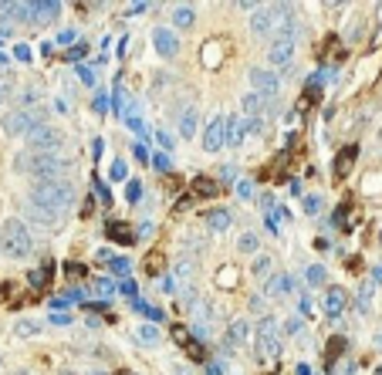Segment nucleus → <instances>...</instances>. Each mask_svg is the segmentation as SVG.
<instances>
[{
  "instance_id": "obj_1",
  "label": "nucleus",
  "mask_w": 382,
  "mask_h": 375,
  "mask_svg": "<svg viewBox=\"0 0 382 375\" xmlns=\"http://www.w3.org/2000/svg\"><path fill=\"white\" fill-rule=\"evenodd\" d=\"M78 200L75 186L68 179H48V183H34L31 186V206L51 213V217H61L65 210H72Z\"/></svg>"
},
{
  "instance_id": "obj_2",
  "label": "nucleus",
  "mask_w": 382,
  "mask_h": 375,
  "mask_svg": "<svg viewBox=\"0 0 382 375\" xmlns=\"http://www.w3.org/2000/svg\"><path fill=\"white\" fill-rule=\"evenodd\" d=\"M31 247H34V240H31V230L24 226V220H3V226H0V250H3V257L24 260L31 253Z\"/></svg>"
},
{
  "instance_id": "obj_3",
  "label": "nucleus",
  "mask_w": 382,
  "mask_h": 375,
  "mask_svg": "<svg viewBox=\"0 0 382 375\" xmlns=\"http://www.w3.org/2000/svg\"><path fill=\"white\" fill-rule=\"evenodd\" d=\"M21 169H27L38 183H48V179H61V173L68 169V162L58 152H34L31 159L21 162Z\"/></svg>"
},
{
  "instance_id": "obj_4",
  "label": "nucleus",
  "mask_w": 382,
  "mask_h": 375,
  "mask_svg": "<svg viewBox=\"0 0 382 375\" xmlns=\"http://www.w3.org/2000/svg\"><path fill=\"white\" fill-rule=\"evenodd\" d=\"M278 355H281L278 325H274V318H260V325H257V358L264 365H271V362H278Z\"/></svg>"
},
{
  "instance_id": "obj_5",
  "label": "nucleus",
  "mask_w": 382,
  "mask_h": 375,
  "mask_svg": "<svg viewBox=\"0 0 382 375\" xmlns=\"http://www.w3.org/2000/svg\"><path fill=\"white\" fill-rule=\"evenodd\" d=\"M61 142H65V132H61L58 125L41 122V125H34V128L27 132V146H31L34 152H54Z\"/></svg>"
},
{
  "instance_id": "obj_6",
  "label": "nucleus",
  "mask_w": 382,
  "mask_h": 375,
  "mask_svg": "<svg viewBox=\"0 0 382 375\" xmlns=\"http://www.w3.org/2000/svg\"><path fill=\"white\" fill-rule=\"evenodd\" d=\"M44 122V112H31V108H17V112H10V115H3V132L7 135H27L34 125Z\"/></svg>"
},
{
  "instance_id": "obj_7",
  "label": "nucleus",
  "mask_w": 382,
  "mask_h": 375,
  "mask_svg": "<svg viewBox=\"0 0 382 375\" xmlns=\"http://www.w3.org/2000/svg\"><path fill=\"white\" fill-rule=\"evenodd\" d=\"M271 34H274V38H298V17H294V7H288V3L271 7Z\"/></svg>"
},
{
  "instance_id": "obj_8",
  "label": "nucleus",
  "mask_w": 382,
  "mask_h": 375,
  "mask_svg": "<svg viewBox=\"0 0 382 375\" xmlns=\"http://www.w3.org/2000/svg\"><path fill=\"white\" fill-rule=\"evenodd\" d=\"M247 81H251V92L264 95V99H274L281 92V78L274 75V72H267V68H251V72H247Z\"/></svg>"
},
{
  "instance_id": "obj_9",
  "label": "nucleus",
  "mask_w": 382,
  "mask_h": 375,
  "mask_svg": "<svg viewBox=\"0 0 382 375\" xmlns=\"http://www.w3.org/2000/svg\"><path fill=\"white\" fill-rule=\"evenodd\" d=\"M204 146H206V152H220L224 146H227V115H220V112H217V115L206 122Z\"/></svg>"
},
{
  "instance_id": "obj_10",
  "label": "nucleus",
  "mask_w": 382,
  "mask_h": 375,
  "mask_svg": "<svg viewBox=\"0 0 382 375\" xmlns=\"http://www.w3.org/2000/svg\"><path fill=\"white\" fill-rule=\"evenodd\" d=\"M294 48H298V38H274V44L267 48V61L274 68H288L294 58Z\"/></svg>"
},
{
  "instance_id": "obj_11",
  "label": "nucleus",
  "mask_w": 382,
  "mask_h": 375,
  "mask_svg": "<svg viewBox=\"0 0 382 375\" xmlns=\"http://www.w3.org/2000/svg\"><path fill=\"white\" fill-rule=\"evenodd\" d=\"M153 44L163 58H176L179 54V38L173 34V31H166V27H156L153 31Z\"/></svg>"
},
{
  "instance_id": "obj_12",
  "label": "nucleus",
  "mask_w": 382,
  "mask_h": 375,
  "mask_svg": "<svg viewBox=\"0 0 382 375\" xmlns=\"http://www.w3.org/2000/svg\"><path fill=\"white\" fill-rule=\"evenodd\" d=\"M254 335V328L247 318H233L227 328V349H240V345H247V338Z\"/></svg>"
},
{
  "instance_id": "obj_13",
  "label": "nucleus",
  "mask_w": 382,
  "mask_h": 375,
  "mask_svg": "<svg viewBox=\"0 0 382 375\" xmlns=\"http://www.w3.org/2000/svg\"><path fill=\"white\" fill-rule=\"evenodd\" d=\"M345 304H349V298H345V291H342V288H329V291H325L322 308H325V315H329V318H338V315L345 311Z\"/></svg>"
},
{
  "instance_id": "obj_14",
  "label": "nucleus",
  "mask_w": 382,
  "mask_h": 375,
  "mask_svg": "<svg viewBox=\"0 0 382 375\" xmlns=\"http://www.w3.org/2000/svg\"><path fill=\"white\" fill-rule=\"evenodd\" d=\"M54 14H61V3H27L24 21H34V24H44V21H51Z\"/></svg>"
},
{
  "instance_id": "obj_15",
  "label": "nucleus",
  "mask_w": 382,
  "mask_h": 375,
  "mask_svg": "<svg viewBox=\"0 0 382 375\" xmlns=\"http://www.w3.org/2000/svg\"><path fill=\"white\" fill-rule=\"evenodd\" d=\"M197 125H200L197 105H186L183 115H179V135H183V139H193V135H197Z\"/></svg>"
},
{
  "instance_id": "obj_16",
  "label": "nucleus",
  "mask_w": 382,
  "mask_h": 375,
  "mask_svg": "<svg viewBox=\"0 0 382 375\" xmlns=\"http://www.w3.org/2000/svg\"><path fill=\"white\" fill-rule=\"evenodd\" d=\"M251 31L257 38H271V7H257L251 14Z\"/></svg>"
},
{
  "instance_id": "obj_17",
  "label": "nucleus",
  "mask_w": 382,
  "mask_h": 375,
  "mask_svg": "<svg viewBox=\"0 0 382 375\" xmlns=\"http://www.w3.org/2000/svg\"><path fill=\"white\" fill-rule=\"evenodd\" d=\"M169 277L176 281V288H190V281H193V260L190 257H179L176 264H173V271Z\"/></svg>"
},
{
  "instance_id": "obj_18",
  "label": "nucleus",
  "mask_w": 382,
  "mask_h": 375,
  "mask_svg": "<svg viewBox=\"0 0 382 375\" xmlns=\"http://www.w3.org/2000/svg\"><path fill=\"white\" fill-rule=\"evenodd\" d=\"M247 135V122L240 115H227V146H240Z\"/></svg>"
},
{
  "instance_id": "obj_19",
  "label": "nucleus",
  "mask_w": 382,
  "mask_h": 375,
  "mask_svg": "<svg viewBox=\"0 0 382 375\" xmlns=\"http://www.w3.org/2000/svg\"><path fill=\"white\" fill-rule=\"evenodd\" d=\"M356 156H358L356 146H345V149L338 152V159H335V176H338V179H345V176L352 173V162H356Z\"/></svg>"
},
{
  "instance_id": "obj_20",
  "label": "nucleus",
  "mask_w": 382,
  "mask_h": 375,
  "mask_svg": "<svg viewBox=\"0 0 382 375\" xmlns=\"http://www.w3.org/2000/svg\"><path fill=\"white\" fill-rule=\"evenodd\" d=\"M240 105H244V112H247L251 119H260V115L267 112V99H264V95H257V92H247V95L240 99Z\"/></svg>"
},
{
  "instance_id": "obj_21",
  "label": "nucleus",
  "mask_w": 382,
  "mask_h": 375,
  "mask_svg": "<svg viewBox=\"0 0 382 375\" xmlns=\"http://www.w3.org/2000/svg\"><path fill=\"white\" fill-rule=\"evenodd\" d=\"M224 54H227V51H224V41H217V38L206 41L204 44V65L206 68H217V65L224 61Z\"/></svg>"
},
{
  "instance_id": "obj_22",
  "label": "nucleus",
  "mask_w": 382,
  "mask_h": 375,
  "mask_svg": "<svg viewBox=\"0 0 382 375\" xmlns=\"http://www.w3.org/2000/svg\"><path fill=\"white\" fill-rule=\"evenodd\" d=\"M220 193V183L210 179V176H197L193 179V197H217Z\"/></svg>"
},
{
  "instance_id": "obj_23",
  "label": "nucleus",
  "mask_w": 382,
  "mask_h": 375,
  "mask_svg": "<svg viewBox=\"0 0 382 375\" xmlns=\"http://www.w3.org/2000/svg\"><path fill=\"white\" fill-rule=\"evenodd\" d=\"M264 291H267L271 298H284V294L291 291V277H288V274H274L271 281H267V288H264Z\"/></svg>"
},
{
  "instance_id": "obj_24",
  "label": "nucleus",
  "mask_w": 382,
  "mask_h": 375,
  "mask_svg": "<svg viewBox=\"0 0 382 375\" xmlns=\"http://www.w3.org/2000/svg\"><path fill=\"white\" fill-rule=\"evenodd\" d=\"M271 274H274V257L260 253V257L254 260V277H257V281H264V284H267V281H271Z\"/></svg>"
},
{
  "instance_id": "obj_25",
  "label": "nucleus",
  "mask_w": 382,
  "mask_h": 375,
  "mask_svg": "<svg viewBox=\"0 0 382 375\" xmlns=\"http://www.w3.org/2000/svg\"><path fill=\"white\" fill-rule=\"evenodd\" d=\"M99 260L108 264V271H112V274H128V260H126V257H112L108 250H102V253H99Z\"/></svg>"
},
{
  "instance_id": "obj_26",
  "label": "nucleus",
  "mask_w": 382,
  "mask_h": 375,
  "mask_svg": "<svg viewBox=\"0 0 382 375\" xmlns=\"http://www.w3.org/2000/svg\"><path fill=\"white\" fill-rule=\"evenodd\" d=\"M206 226H210L213 233L227 230V226H230V213H227V210H213V213H206Z\"/></svg>"
},
{
  "instance_id": "obj_27",
  "label": "nucleus",
  "mask_w": 382,
  "mask_h": 375,
  "mask_svg": "<svg viewBox=\"0 0 382 375\" xmlns=\"http://www.w3.org/2000/svg\"><path fill=\"white\" fill-rule=\"evenodd\" d=\"M108 233H112L119 244H135V230H132L128 224H112L108 226Z\"/></svg>"
},
{
  "instance_id": "obj_28",
  "label": "nucleus",
  "mask_w": 382,
  "mask_h": 375,
  "mask_svg": "<svg viewBox=\"0 0 382 375\" xmlns=\"http://www.w3.org/2000/svg\"><path fill=\"white\" fill-rule=\"evenodd\" d=\"M193 21H197V10L193 7H176L173 10V24L176 27H193Z\"/></svg>"
},
{
  "instance_id": "obj_29",
  "label": "nucleus",
  "mask_w": 382,
  "mask_h": 375,
  "mask_svg": "<svg viewBox=\"0 0 382 375\" xmlns=\"http://www.w3.org/2000/svg\"><path fill=\"white\" fill-rule=\"evenodd\" d=\"M135 338H139L142 345H159V331H156V325H139Z\"/></svg>"
},
{
  "instance_id": "obj_30",
  "label": "nucleus",
  "mask_w": 382,
  "mask_h": 375,
  "mask_svg": "<svg viewBox=\"0 0 382 375\" xmlns=\"http://www.w3.org/2000/svg\"><path fill=\"white\" fill-rule=\"evenodd\" d=\"M132 304H135V311H139V315H146L149 322H159V318H163V311H159V308H153V304H146L142 298H132Z\"/></svg>"
},
{
  "instance_id": "obj_31",
  "label": "nucleus",
  "mask_w": 382,
  "mask_h": 375,
  "mask_svg": "<svg viewBox=\"0 0 382 375\" xmlns=\"http://www.w3.org/2000/svg\"><path fill=\"white\" fill-rule=\"evenodd\" d=\"M342 351H345V338H331V345L325 349V365H329V369L335 365V358H338Z\"/></svg>"
},
{
  "instance_id": "obj_32",
  "label": "nucleus",
  "mask_w": 382,
  "mask_h": 375,
  "mask_svg": "<svg viewBox=\"0 0 382 375\" xmlns=\"http://www.w3.org/2000/svg\"><path fill=\"white\" fill-rule=\"evenodd\" d=\"M169 335H173V342H176V345H186V349L193 345V335H190V328H186V325H173V328H169Z\"/></svg>"
},
{
  "instance_id": "obj_33",
  "label": "nucleus",
  "mask_w": 382,
  "mask_h": 375,
  "mask_svg": "<svg viewBox=\"0 0 382 375\" xmlns=\"http://www.w3.org/2000/svg\"><path fill=\"white\" fill-rule=\"evenodd\" d=\"M92 291H95L99 298H112V294H115V284H112L108 277H99V281H92Z\"/></svg>"
},
{
  "instance_id": "obj_34",
  "label": "nucleus",
  "mask_w": 382,
  "mask_h": 375,
  "mask_svg": "<svg viewBox=\"0 0 382 375\" xmlns=\"http://www.w3.org/2000/svg\"><path fill=\"white\" fill-rule=\"evenodd\" d=\"M41 328H44L41 322H27V318H24V322H17V328H14V331H17L21 338H27V335H38Z\"/></svg>"
},
{
  "instance_id": "obj_35",
  "label": "nucleus",
  "mask_w": 382,
  "mask_h": 375,
  "mask_svg": "<svg viewBox=\"0 0 382 375\" xmlns=\"http://www.w3.org/2000/svg\"><path fill=\"white\" fill-rule=\"evenodd\" d=\"M237 250H240V253H254V250H257V237H254V233H240Z\"/></svg>"
},
{
  "instance_id": "obj_36",
  "label": "nucleus",
  "mask_w": 382,
  "mask_h": 375,
  "mask_svg": "<svg viewBox=\"0 0 382 375\" xmlns=\"http://www.w3.org/2000/svg\"><path fill=\"white\" fill-rule=\"evenodd\" d=\"M369 304H372V284H362L358 288V308L369 311Z\"/></svg>"
},
{
  "instance_id": "obj_37",
  "label": "nucleus",
  "mask_w": 382,
  "mask_h": 375,
  "mask_svg": "<svg viewBox=\"0 0 382 375\" xmlns=\"http://www.w3.org/2000/svg\"><path fill=\"white\" fill-rule=\"evenodd\" d=\"M27 213H31V220H38V224H54V220H58V217L44 213V210H38V206H27Z\"/></svg>"
},
{
  "instance_id": "obj_38",
  "label": "nucleus",
  "mask_w": 382,
  "mask_h": 375,
  "mask_svg": "<svg viewBox=\"0 0 382 375\" xmlns=\"http://www.w3.org/2000/svg\"><path fill=\"white\" fill-rule=\"evenodd\" d=\"M146 271H149V274H159V271H163V253H159V250H153V253H149Z\"/></svg>"
},
{
  "instance_id": "obj_39",
  "label": "nucleus",
  "mask_w": 382,
  "mask_h": 375,
  "mask_svg": "<svg viewBox=\"0 0 382 375\" xmlns=\"http://www.w3.org/2000/svg\"><path fill=\"white\" fill-rule=\"evenodd\" d=\"M159 291H163V294H176L179 288H176V281H173L169 274H163V277H159Z\"/></svg>"
},
{
  "instance_id": "obj_40",
  "label": "nucleus",
  "mask_w": 382,
  "mask_h": 375,
  "mask_svg": "<svg viewBox=\"0 0 382 375\" xmlns=\"http://www.w3.org/2000/svg\"><path fill=\"white\" fill-rule=\"evenodd\" d=\"M183 247H186V250H190V247H193V250H206V240L193 233V237H183Z\"/></svg>"
},
{
  "instance_id": "obj_41",
  "label": "nucleus",
  "mask_w": 382,
  "mask_h": 375,
  "mask_svg": "<svg viewBox=\"0 0 382 375\" xmlns=\"http://www.w3.org/2000/svg\"><path fill=\"white\" fill-rule=\"evenodd\" d=\"M126 197H128V203H139V197H142V183H128V190H126Z\"/></svg>"
},
{
  "instance_id": "obj_42",
  "label": "nucleus",
  "mask_w": 382,
  "mask_h": 375,
  "mask_svg": "<svg viewBox=\"0 0 382 375\" xmlns=\"http://www.w3.org/2000/svg\"><path fill=\"white\" fill-rule=\"evenodd\" d=\"M48 274H51V264H48V267H41V271H34V274H31V284H34V288H41V284L48 281Z\"/></svg>"
},
{
  "instance_id": "obj_43",
  "label": "nucleus",
  "mask_w": 382,
  "mask_h": 375,
  "mask_svg": "<svg viewBox=\"0 0 382 375\" xmlns=\"http://www.w3.org/2000/svg\"><path fill=\"white\" fill-rule=\"evenodd\" d=\"M318 210H322V200H318V197H305V213L308 217H315Z\"/></svg>"
},
{
  "instance_id": "obj_44",
  "label": "nucleus",
  "mask_w": 382,
  "mask_h": 375,
  "mask_svg": "<svg viewBox=\"0 0 382 375\" xmlns=\"http://www.w3.org/2000/svg\"><path fill=\"white\" fill-rule=\"evenodd\" d=\"M308 281H311V284H322V281H325V267H318V264L308 267Z\"/></svg>"
},
{
  "instance_id": "obj_45",
  "label": "nucleus",
  "mask_w": 382,
  "mask_h": 375,
  "mask_svg": "<svg viewBox=\"0 0 382 375\" xmlns=\"http://www.w3.org/2000/svg\"><path fill=\"white\" fill-rule=\"evenodd\" d=\"M21 105H38V88H24V95H21Z\"/></svg>"
},
{
  "instance_id": "obj_46",
  "label": "nucleus",
  "mask_w": 382,
  "mask_h": 375,
  "mask_svg": "<svg viewBox=\"0 0 382 375\" xmlns=\"http://www.w3.org/2000/svg\"><path fill=\"white\" fill-rule=\"evenodd\" d=\"M112 179H126V162H122V159L112 162Z\"/></svg>"
},
{
  "instance_id": "obj_47",
  "label": "nucleus",
  "mask_w": 382,
  "mask_h": 375,
  "mask_svg": "<svg viewBox=\"0 0 382 375\" xmlns=\"http://www.w3.org/2000/svg\"><path fill=\"white\" fill-rule=\"evenodd\" d=\"M10 99V78H0V105Z\"/></svg>"
},
{
  "instance_id": "obj_48",
  "label": "nucleus",
  "mask_w": 382,
  "mask_h": 375,
  "mask_svg": "<svg viewBox=\"0 0 382 375\" xmlns=\"http://www.w3.org/2000/svg\"><path fill=\"white\" fill-rule=\"evenodd\" d=\"M233 281H237V271H233V267H227V271H224V274H220V284H233Z\"/></svg>"
},
{
  "instance_id": "obj_49",
  "label": "nucleus",
  "mask_w": 382,
  "mask_h": 375,
  "mask_svg": "<svg viewBox=\"0 0 382 375\" xmlns=\"http://www.w3.org/2000/svg\"><path fill=\"white\" fill-rule=\"evenodd\" d=\"M156 139H159V142H163V146H166V149H169V146H173V135H169V132H166V128H163V132H156Z\"/></svg>"
},
{
  "instance_id": "obj_50",
  "label": "nucleus",
  "mask_w": 382,
  "mask_h": 375,
  "mask_svg": "<svg viewBox=\"0 0 382 375\" xmlns=\"http://www.w3.org/2000/svg\"><path fill=\"white\" fill-rule=\"evenodd\" d=\"M78 78H81L85 85H92V81H95V75H92V68H78Z\"/></svg>"
},
{
  "instance_id": "obj_51",
  "label": "nucleus",
  "mask_w": 382,
  "mask_h": 375,
  "mask_svg": "<svg viewBox=\"0 0 382 375\" xmlns=\"http://www.w3.org/2000/svg\"><path fill=\"white\" fill-rule=\"evenodd\" d=\"M14 54H17L21 61H27V58H31V48H27V44H17V51H14Z\"/></svg>"
},
{
  "instance_id": "obj_52",
  "label": "nucleus",
  "mask_w": 382,
  "mask_h": 375,
  "mask_svg": "<svg viewBox=\"0 0 382 375\" xmlns=\"http://www.w3.org/2000/svg\"><path fill=\"white\" fill-rule=\"evenodd\" d=\"M135 159H139V162H146V159H149V152H146V146H135Z\"/></svg>"
},
{
  "instance_id": "obj_53",
  "label": "nucleus",
  "mask_w": 382,
  "mask_h": 375,
  "mask_svg": "<svg viewBox=\"0 0 382 375\" xmlns=\"http://www.w3.org/2000/svg\"><path fill=\"white\" fill-rule=\"evenodd\" d=\"M122 291H126V294H132V298H139V288H135L132 281H126V284H122Z\"/></svg>"
},
{
  "instance_id": "obj_54",
  "label": "nucleus",
  "mask_w": 382,
  "mask_h": 375,
  "mask_svg": "<svg viewBox=\"0 0 382 375\" xmlns=\"http://www.w3.org/2000/svg\"><path fill=\"white\" fill-rule=\"evenodd\" d=\"M156 169H169V156H156Z\"/></svg>"
},
{
  "instance_id": "obj_55",
  "label": "nucleus",
  "mask_w": 382,
  "mask_h": 375,
  "mask_svg": "<svg viewBox=\"0 0 382 375\" xmlns=\"http://www.w3.org/2000/svg\"><path fill=\"white\" fill-rule=\"evenodd\" d=\"M237 193H240V197H251V193H254V186H251V183H240V186H237Z\"/></svg>"
},
{
  "instance_id": "obj_56",
  "label": "nucleus",
  "mask_w": 382,
  "mask_h": 375,
  "mask_svg": "<svg viewBox=\"0 0 382 375\" xmlns=\"http://www.w3.org/2000/svg\"><path fill=\"white\" fill-rule=\"evenodd\" d=\"M51 322H54V325H68V322H72V315H51Z\"/></svg>"
},
{
  "instance_id": "obj_57",
  "label": "nucleus",
  "mask_w": 382,
  "mask_h": 375,
  "mask_svg": "<svg viewBox=\"0 0 382 375\" xmlns=\"http://www.w3.org/2000/svg\"><path fill=\"white\" fill-rule=\"evenodd\" d=\"M72 38H75V31H61V34H58V41H61V44H68Z\"/></svg>"
},
{
  "instance_id": "obj_58",
  "label": "nucleus",
  "mask_w": 382,
  "mask_h": 375,
  "mask_svg": "<svg viewBox=\"0 0 382 375\" xmlns=\"http://www.w3.org/2000/svg\"><path fill=\"white\" fill-rule=\"evenodd\" d=\"M81 54H85V48H72V51H68V61H78Z\"/></svg>"
},
{
  "instance_id": "obj_59",
  "label": "nucleus",
  "mask_w": 382,
  "mask_h": 375,
  "mask_svg": "<svg viewBox=\"0 0 382 375\" xmlns=\"http://www.w3.org/2000/svg\"><path fill=\"white\" fill-rule=\"evenodd\" d=\"M7 294H10V284H0V304L7 301Z\"/></svg>"
},
{
  "instance_id": "obj_60",
  "label": "nucleus",
  "mask_w": 382,
  "mask_h": 375,
  "mask_svg": "<svg viewBox=\"0 0 382 375\" xmlns=\"http://www.w3.org/2000/svg\"><path fill=\"white\" fill-rule=\"evenodd\" d=\"M298 375H311L308 372V365H298Z\"/></svg>"
},
{
  "instance_id": "obj_61",
  "label": "nucleus",
  "mask_w": 382,
  "mask_h": 375,
  "mask_svg": "<svg viewBox=\"0 0 382 375\" xmlns=\"http://www.w3.org/2000/svg\"><path fill=\"white\" fill-rule=\"evenodd\" d=\"M376 345H379V349H382V331H379V335H376Z\"/></svg>"
},
{
  "instance_id": "obj_62",
  "label": "nucleus",
  "mask_w": 382,
  "mask_h": 375,
  "mask_svg": "<svg viewBox=\"0 0 382 375\" xmlns=\"http://www.w3.org/2000/svg\"><path fill=\"white\" fill-rule=\"evenodd\" d=\"M10 375H31V372H24V369H17V372H10Z\"/></svg>"
},
{
  "instance_id": "obj_63",
  "label": "nucleus",
  "mask_w": 382,
  "mask_h": 375,
  "mask_svg": "<svg viewBox=\"0 0 382 375\" xmlns=\"http://www.w3.org/2000/svg\"><path fill=\"white\" fill-rule=\"evenodd\" d=\"M122 375H135V372H122Z\"/></svg>"
},
{
  "instance_id": "obj_64",
  "label": "nucleus",
  "mask_w": 382,
  "mask_h": 375,
  "mask_svg": "<svg viewBox=\"0 0 382 375\" xmlns=\"http://www.w3.org/2000/svg\"><path fill=\"white\" fill-rule=\"evenodd\" d=\"M376 375H382V369H379V372H376Z\"/></svg>"
}]
</instances>
